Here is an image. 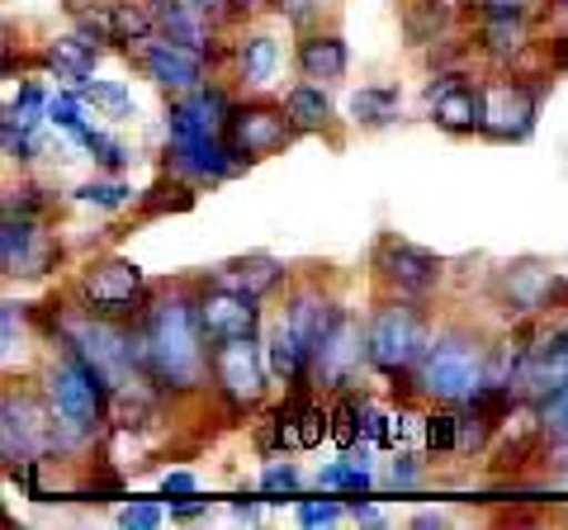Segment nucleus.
<instances>
[{
  "mask_svg": "<svg viewBox=\"0 0 568 530\" xmlns=\"http://www.w3.org/2000/svg\"><path fill=\"white\" fill-rule=\"evenodd\" d=\"M284 110H290L298 133H327L332 129V100L323 91V81H298L290 95H284Z\"/></svg>",
  "mask_w": 568,
  "mask_h": 530,
  "instance_id": "25",
  "label": "nucleus"
},
{
  "mask_svg": "<svg viewBox=\"0 0 568 530\" xmlns=\"http://www.w3.org/2000/svg\"><path fill=\"white\" fill-rule=\"evenodd\" d=\"M43 208H48V200L39 185H14L6 200V214H14V218H43Z\"/></svg>",
  "mask_w": 568,
  "mask_h": 530,
  "instance_id": "34",
  "label": "nucleus"
},
{
  "mask_svg": "<svg viewBox=\"0 0 568 530\" xmlns=\"http://www.w3.org/2000/svg\"><path fill=\"white\" fill-rule=\"evenodd\" d=\"M0 323H6V365L14 360V350H24V332H20V304H6V313H0Z\"/></svg>",
  "mask_w": 568,
  "mask_h": 530,
  "instance_id": "39",
  "label": "nucleus"
},
{
  "mask_svg": "<svg viewBox=\"0 0 568 530\" xmlns=\"http://www.w3.org/2000/svg\"><path fill=\"white\" fill-rule=\"evenodd\" d=\"M133 342L142 375H152L166 394H194L209 379L213 346L204 342L200 313H194V285L152 298L133 323Z\"/></svg>",
  "mask_w": 568,
  "mask_h": 530,
  "instance_id": "1",
  "label": "nucleus"
},
{
  "mask_svg": "<svg viewBox=\"0 0 568 530\" xmlns=\"http://www.w3.org/2000/svg\"><path fill=\"white\" fill-rule=\"evenodd\" d=\"M342 511H346V502H336V498H323V502L298 498V521L304 526H332V521H342Z\"/></svg>",
  "mask_w": 568,
  "mask_h": 530,
  "instance_id": "38",
  "label": "nucleus"
},
{
  "mask_svg": "<svg viewBox=\"0 0 568 530\" xmlns=\"http://www.w3.org/2000/svg\"><path fill=\"white\" fill-rule=\"evenodd\" d=\"M388 483H394V488H413L417 483V459L413 455H398L394 465H388Z\"/></svg>",
  "mask_w": 568,
  "mask_h": 530,
  "instance_id": "41",
  "label": "nucleus"
},
{
  "mask_svg": "<svg viewBox=\"0 0 568 530\" xmlns=\"http://www.w3.org/2000/svg\"><path fill=\"white\" fill-rule=\"evenodd\" d=\"M361 431H365V408H355L351 398L332 402V440H336V446L351 450L355 440H361Z\"/></svg>",
  "mask_w": 568,
  "mask_h": 530,
  "instance_id": "28",
  "label": "nucleus"
},
{
  "mask_svg": "<svg viewBox=\"0 0 568 530\" xmlns=\"http://www.w3.org/2000/svg\"><path fill=\"white\" fill-rule=\"evenodd\" d=\"M369 265H375L379 285L388 294H403V298H432L436 285L446 279V261H440L436 252H426V246L407 242L398 233H384L375 242V252H369Z\"/></svg>",
  "mask_w": 568,
  "mask_h": 530,
  "instance_id": "7",
  "label": "nucleus"
},
{
  "mask_svg": "<svg viewBox=\"0 0 568 530\" xmlns=\"http://www.w3.org/2000/svg\"><path fill=\"white\" fill-rule=\"evenodd\" d=\"M346 511H351V517H355V521H365V526H379V521H384V517H379V511H375V507H369V502H361V492H355V498L346 502Z\"/></svg>",
  "mask_w": 568,
  "mask_h": 530,
  "instance_id": "45",
  "label": "nucleus"
},
{
  "mask_svg": "<svg viewBox=\"0 0 568 530\" xmlns=\"http://www.w3.org/2000/svg\"><path fill=\"white\" fill-rule=\"evenodd\" d=\"M58 242H52L39 218H14L6 214V233H0V265L6 275H20V279H33V275H48L58 265Z\"/></svg>",
  "mask_w": 568,
  "mask_h": 530,
  "instance_id": "17",
  "label": "nucleus"
},
{
  "mask_svg": "<svg viewBox=\"0 0 568 530\" xmlns=\"http://www.w3.org/2000/svg\"><path fill=\"white\" fill-rule=\"evenodd\" d=\"M227 147L242 166L252 162H265V156H280L284 147L298 137L294 119L284 104H271V100H242L233 104V119H227Z\"/></svg>",
  "mask_w": 568,
  "mask_h": 530,
  "instance_id": "8",
  "label": "nucleus"
},
{
  "mask_svg": "<svg viewBox=\"0 0 568 530\" xmlns=\"http://www.w3.org/2000/svg\"><path fill=\"white\" fill-rule=\"evenodd\" d=\"M549 14H555V20L568 29V0H549Z\"/></svg>",
  "mask_w": 568,
  "mask_h": 530,
  "instance_id": "48",
  "label": "nucleus"
},
{
  "mask_svg": "<svg viewBox=\"0 0 568 530\" xmlns=\"http://www.w3.org/2000/svg\"><path fill=\"white\" fill-rule=\"evenodd\" d=\"M190 6H200L204 14H213V20H227V14H237V0H190Z\"/></svg>",
  "mask_w": 568,
  "mask_h": 530,
  "instance_id": "44",
  "label": "nucleus"
},
{
  "mask_svg": "<svg viewBox=\"0 0 568 530\" xmlns=\"http://www.w3.org/2000/svg\"><path fill=\"white\" fill-rule=\"evenodd\" d=\"M413 526H446V517H440V511H417Z\"/></svg>",
  "mask_w": 568,
  "mask_h": 530,
  "instance_id": "47",
  "label": "nucleus"
},
{
  "mask_svg": "<svg viewBox=\"0 0 568 530\" xmlns=\"http://www.w3.org/2000/svg\"><path fill=\"white\" fill-rule=\"evenodd\" d=\"M426 104H432V123L446 133H484L488 129V85H474L459 72H436L432 91H426Z\"/></svg>",
  "mask_w": 568,
  "mask_h": 530,
  "instance_id": "14",
  "label": "nucleus"
},
{
  "mask_svg": "<svg viewBox=\"0 0 568 530\" xmlns=\"http://www.w3.org/2000/svg\"><path fill=\"white\" fill-rule=\"evenodd\" d=\"M530 48V14H478V52L488 62H517Z\"/></svg>",
  "mask_w": 568,
  "mask_h": 530,
  "instance_id": "20",
  "label": "nucleus"
},
{
  "mask_svg": "<svg viewBox=\"0 0 568 530\" xmlns=\"http://www.w3.org/2000/svg\"><path fill=\"white\" fill-rule=\"evenodd\" d=\"M77 304L91 308L95 317L138 323L142 308L152 304V298H148V275H142L133 261H123V256L91 261L81 271V279H77Z\"/></svg>",
  "mask_w": 568,
  "mask_h": 530,
  "instance_id": "6",
  "label": "nucleus"
},
{
  "mask_svg": "<svg viewBox=\"0 0 568 530\" xmlns=\"http://www.w3.org/2000/svg\"><path fill=\"white\" fill-rule=\"evenodd\" d=\"M190 492H194L190 473H166V479H162V498H190Z\"/></svg>",
  "mask_w": 568,
  "mask_h": 530,
  "instance_id": "43",
  "label": "nucleus"
},
{
  "mask_svg": "<svg viewBox=\"0 0 568 530\" xmlns=\"http://www.w3.org/2000/svg\"><path fill=\"white\" fill-rule=\"evenodd\" d=\"M119 526L129 530H156L162 526V502H129L119 511Z\"/></svg>",
  "mask_w": 568,
  "mask_h": 530,
  "instance_id": "37",
  "label": "nucleus"
},
{
  "mask_svg": "<svg viewBox=\"0 0 568 530\" xmlns=\"http://www.w3.org/2000/svg\"><path fill=\"white\" fill-rule=\"evenodd\" d=\"M426 446L440 450V455L459 450V412H450V402H446L440 412L426 417Z\"/></svg>",
  "mask_w": 568,
  "mask_h": 530,
  "instance_id": "30",
  "label": "nucleus"
},
{
  "mask_svg": "<svg viewBox=\"0 0 568 530\" xmlns=\"http://www.w3.org/2000/svg\"><path fill=\"white\" fill-rule=\"evenodd\" d=\"M294 62H298V72H304L308 81H342L346 67H351L342 33H304Z\"/></svg>",
  "mask_w": 568,
  "mask_h": 530,
  "instance_id": "23",
  "label": "nucleus"
},
{
  "mask_svg": "<svg viewBox=\"0 0 568 530\" xmlns=\"http://www.w3.org/2000/svg\"><path fill=\"white\" fill-rule=\"evenodd\" d=\"M478 14H530L536 0H474Z\"/></svg>",
  "mask_w": 568,
  "mask_h": 530,
  "instance_id": "42",
  "label": "nucleus"
},
{
  "mask_svg": "<svg viewBox=\"0 0 568 530\" xmlns=\"http://www.w3.org/2000/svg\"><path fill=\"white\" fill-rule=\"evenodd\" d=\"M43 398H48L52 431H58L62 446H85V440H95L100 427L110 421L114 384L104 379L95 365H85L77 350H62V360L52 365L43 379Z\"/></svg>",
  "mask_w": 568,
  "mask_h": 530,
  "instance_id": "2",
  "label": "nucleus"
},
{
  "mask_svg": "<svg viewBox=\"0 0 568 530\" xmlns=\"http://www.w3.org/2000/svg\"><path fill=\"white\" fill-rule=\"evenodd\" d=\"M213 279H223V285H233V289L252 294V298H265V294H275L284 285V261L265 256V252L233 256V261H223L219 271H213Z\"/></svg>",
  "mask_w": 568,
  "mask_h": 530,
  "instance_id": "21",
  "label": "nucleus"
},
{
  "mask_svg": "<svg viewBox=\"0 0 568 530\" xmlns=\"http://www.w3.org/2000/svg\"><path fill=\"white\" fill-rule=\"evenodd\" d=\"M43 62L52 67L58 77L67 81H85L95 72V62H100V43L95 39H85V33H67V39H52L48 52H43Z\"/></svg>",
  "mask_w": 568,
  "mask_h": 530,
  "instance_id": "24",
  "label": "nucleus"
},
{
  "mask_svg": "<svg viewBox=\"0 0 568 530\" xmlns=\"http://www.w3.org/2000/svg\"><path fill=\"white\" fill-rule=\"evenodd\" d=\"M148 10H152V24H156L162 39L200 48L204 58H209V52H213V58H223V48H213V29H219V20L204 14L200 6H190V0H148Z\"/></svg>",
  "mask_w": 568,
  "mask_h": 530,
  "instance_id": "18",
  "label": "nucleus"
},
{
  "mask_svg": "<svg viewBox=\"0 0 568 530\" xmlns=\"http://www.w3.org/2000/svg\"><path fill=\"white\" fill-rule=\"evenodd\" d=\"M261 298L242 294L223 279H194V313H200V327H204V342L209 346H223V342H237V337H256L261 327Z\"/></svg>",
  "mask_w": 568,
  "mask_h": 530,
  "instance_id": "10",
  "label": "nucleus"
},
{
  "mask_svg": "<svg viewBox=\"0 0 568 530\" xmlns=\"http://www.w3.org/2000/svg\"><path fill=\"white\" fill-rule=\"evenodd\" d=\"M351 114H355V123H365V129H384V123L398 114V85H361V91L351 95Z\"/></svg>",
  "mask_w": 568,
  "mask_h": 530,
  "instance_id": "27",
  "label": "nucleus"
},
{
  "mask_svg": "<svg viewBox=\"0 0 568 530\" xmlns=\"http://www.w3.org/2000/svg\"><path fill=\"white\" fill-rule=\"evenodd\" d=\"M459 6H469V0H459Z\"/></svg>",
  "mask_w": 568,
  "mask_h": 530,
  "instance_id": "50",
  "label": "nucleus"
},
{
  "mask_svg": "<svg viewBox=\"0 0 568 530\" xmlns=\"http://www.w3.org/2000/svg\"><path fill=\"white\" fill-rule=\"evenodd\" d=\"M540 95H545L540 81L488 85V129H484V137H493V143H526V137L536 133V119H540Z\"/></svg>",
  "mask_w": 568,
  "mask_h": 530,
  "instance_id": "15",
  "label": "nucleus"
},
{
  "mask_svg": "<svg viewBox=\"0 0 568 530\" xmlns=\"http://www.w3.org/2000/svg\"><path fill=\"white\" fill-rule=\"evenodd\" d=\"M200 511H209V498H190V502L171 498V517H200Z\"/></svg>",
  "mask_w": 568,
  "mask_h": 530,
  "instance_id": "46",
  "label": "nucleus"
},
{
  "mask_svg": "<svg viewBox=\"0 0 568 530\" xmlns=\"http://www.w3.org/2000/svg\"><path fill=\"white\" fill-rule=\"evenodd\" d=\"M559 479H564V488H568V459H564V473H559Z\"/></svg>",
  "mask_w": 568,
  "mask_h": 530,
  "instance_id": "49",
  "label": "nucleus"
},
{
  "mask_svg": "<svg viewBox=\"0 0 568 530\" xmlns=\"http://www.w3.org/2000/svg\"><path fill=\"white\" fill-rule=\"evenodd\" d=\"M129 185H123V181H91V185H81L77 190V200L81 204H95V208H123V204H129Z\"/></svg>",
  "mask_w": 568,
  "mask_h": 530,
  "instance_id": "31",
  "label": "nucleus"
},
{
  "mask_svg": "<svg viewBox=\"0 0 568 530\" xmlns=\"http://www.w3.org/2000/svg\"><path fill=\"white\" fill-rule=\"evenodd\" d=\"M48 119L52 123H62L67 133H85V123H81V91H71V95H58V100H48Z\"/></svg>",
  "mask_w": 568,
  "mask_h": 530,
  "instance_id": "35",
  "label": "nucleus"
},
{
  "mask_svg": "<svg viewBox=\"0 0 568 530\" xmlns=\"http://www.w3.org/2000/svg\"><path fill=\"white\" fill-rule=\"evenodd\" d=\"M261 492H265V502L294 498V492H298V469L294 465H271V469H265V479H261Z\"/></svg>",
  "mask_w": 568,
  "mask_h": 530,
  "instance_id": "32",
  "label": "nucleus"
},
{
  "mask_svg": "<svg viewBox=\"0 0 568 530\" xmlns=\"http://www.w3.org/2000/svg\"><path fill=\"white\" fill-rule=\"evenodd\" d=\"M265 365L261 350H256V337H237V342H223L213 346V365H209V379L219 388V398L227 402L233 417H246L252 408H261L265 398Z\"/></svg>",
  "mask_w": 568,
  "mask_h": 530,
  "instance_id": "9",
  "label": "nucleus"
},
{
  "mask_svg": "<svg viewBox=\"0 0 568 530\" xmlns=\"http://www.w3.org/2000/svg\"><path fill=\"white\" fill-rule=\"evenodd\" d=\"M488 365H493V350L478 337H469V332H446V337H436L426 346L413 388L436 402H450V408H465L478 388L488 384Z\"/></svg>",
  "mask_w": 568,
  "mask_h": 530,
  "instance_id": "4",
  "label": "nucleus"
},
{
  "mask_svg": "<svg viewBox=\"0 0 568 530\" xmlns=\"http://www.w3.org/2000/svg\"><path fill=\"white\" fill-rule=\"evenodd\" d=\"M317 488H346V492H369V469L365 459H342V465H332L317 473Z\"/></svg>",
  "mask_w": 568,
  "mask_h": 530,
  "instance_id": "29",
  "label": "nucleus"
},
{
  "mask_svg": "<svg viewBox=\"0 0 568 530\" xmlns=\"http://www.w3.org/2000/svg\"><path fill=\"white\" fill-rule=\"evenodd\" d=\"M455 10H459V0H398V24L413 48H432L446 39Z\"/></svg>",
  "mask_w": 568,
  "mask_h": 530,
  "instance_id": "22",
  "label": "nucleus"
},
{
  "mask_svg": "<svg viewBox=\"0 0 568 530\" xmlns=\"http://www.w3.org/2000/svg\"><path fill=\"white\" fill-rule=\"evenodd\" d=\"M559 294H568V279L545 261H511L493 275L497 308H507L511 317H540L555 308Z\"/></svg>",
  "mask_w": 568,
  "mask_h": 530,
  "instance_id": "12",
  "label": "nucleus"
},
{
  "mask_svg": "<svg viewBox=\"0 0 568 530\" xmlns=\"http://www.w3.org/2000/svg\"><path fill=\"white\" fill-rule=\"evenodd\" d=\"M0 446H6L10 469L14 465H39V455L58 440L52 431V412H48V398L39 402L33 394H6V408H0Z\"/></svg>",
  "mask_w": 568,
  "mask_h": 530,
  "instance_id": "13",
  "label": "nucleus"
},
{
  "mask_svg": "<svg viewBox=\"0 0 568 530\" xmlns=\"http://www.w3.org/2000/svg\"><path fill=\"white\" fill-rule=\"evenodd\" d=\"M81 91V100H95V104H110L114 114H129L133 110V100H129V91H123V85H110V81H95V85H77Z\"/></svg>",
  "mask_w": 568,
  "mask_h": 530,
  "instance_id": "36",
  "label": "nucleus"
},
{
  "mask_svg": "<svg viewBox=\"0 0 568 530\" xmlns=\"http://www.w3.org/2000/svg\"><path fill=\"white\" fill-rule=\"evenodd\" d=\"M81 143L91 147V156H95L104 171H123V166H129V152H123L114 137H104V133H91V129H85V133H81Z\"/></svg>",
  "mask_w": 568,
  "mask_h": 530,
  "instance_id": "33",
  "label": "nucleus"
},
{
  "mask_svg": "<svg viewBox=\"0 0 568 530\" xmlns=\"http://www.w3.org/2000/svg\"><path fill=\"white\" fill-rule=\"evenodd\" d=\"M233 67H237V77L252 85H265L275 77V67H280V43L271 39V33H246L242 43H233Z\"/></svg>",
  "mask_w": 568,
  "mask_h": 530,
  "instance_id": "26",
  "label": "nucleus"
},
{
  "mask_svg": "<svg viewBox=\"0 0 568 530\" xmlns=\"http://www.w3.org/2000/svg\"><path fill=\"white\" fill-rule=\"evenodd\" d=\"M361 365H369L365 327L355 323L351 313H342V323H336L327 337L317 342V350H313V375H308V384H317V388H346Z\"/></svg>",
  "mask_w": 568,
  "mask_h": 530,
  "instance_id": "16",
  "label": "nucleus"
},
{
  "mask_svg": "<svg viewBox=\"0 0 568 530\" xmlns=\"http://www.w3.org/2000/svg\"><path fill=\"white\" fill-rule=\"evenodd\" d=\"M365 342H369V365L379 375L398 384H413L417 379V365L426 356V313H422V298H384V304L369 313L365 323Z\"/></svg>",
  "mask_w": 568,
  "mask_h": 530,
  "instance_id": "3",
  "label": "nucleus"
},
{
  "mask_svg": "<svg viewBox=\"0 0 568 530\" xmlns=\"http://www.w3.org/2000/svg\"><path fill=\"white\" fill-rule=\"evenodd\" d=\"M166 171L185 175L190 185H219L227 175H237L242 162L227 147L219 129L200 123L181 100L166 104Z\"/></svg>",
  "mask_w": 568,
  "mask_h": 530,
  "instance_id": "5",
  "label": "nucleus"
},
{
  "mask_svg": "<svg viewBox=\"0 0 568 530\" xmlns=\"http://www.w3.org/2000/svg\"><path fill=\"white\" fill-rule=\"evenodd\" d=\"M271 6L284 14V20H294V24H304L308 20V14H317V10H323L327 6V0H271Z\"/></svg>",
  "mask_w": 568,
  "mask_h": 530,
  "instance_id": "40",
  "label": "nucleus"
},
{
  "mask_svg": "<svg viewBox=\"0 0 568 530\" xmlns=\"http://www.w3.org/2000/svg\"><path fill=\"white\" fill-rule=\"evenodd\" d=\"M342 313L346 308H336V298H327L323 285H298L290 294V304H284V323L298 332V342H304L308 350H317V342L342 323Z\"/></svg>",
  "mask_w": 568,
  "mask_h": 530,
  "instance_id": "19",
  "label": "nucleus"
},
{
  "mask_svg": "<svg viewBox=\"0 0 568 530\" xmlns=\"http://www.w3.org/2000/svg\"><path fill=\"white\" fill-rule=\"evenodd\" d=\"M129 58L142 67V77H148L152 85H162V91H171V95H190L209 81L204 52L175 43V39H162V33H148L142 43H133Z\"/></svg>",
  "mask_w": 568,
  "mask_h": 530,
  "instance_id": "11",
  "label": "nucleus"
}]
</instances>
